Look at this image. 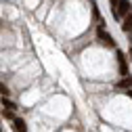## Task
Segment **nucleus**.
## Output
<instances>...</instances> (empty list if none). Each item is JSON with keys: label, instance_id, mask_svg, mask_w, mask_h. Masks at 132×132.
Masks as SVG:
<instances>
[{"label": "nucleus", "instance_id": "nucleus-1", "mask_svg": "<svg viewBox=\"0 0 132 132\" xmlns=\"http://www.w3.org/2000/svg\"><path fill=\"white\" fill-rule=\"evenodd\" d=\"M96 38H98V42L105 44V46H115V40L111 38L109 31H105L103 25H98V27H96Z\"/></svg>", "mask_w": 132, "mask_h": 132}, {"label": "nucleus", "instance_id": "nucleus-2", "mask_svg": "<svg viewBox=\"0 0 132 132\" xmlns=\"http://www.w3.org/2000/svg\"><path fill=\"white\" fill-rule=\"evenodd\" d=\"M115 59H118V67H120V76H130L128 71V59L122 51H115Z\"/></svg>", "mask_w": 132, "mask_h": 132}, {"label": "nucleus", "instance_id": "nucleus-3", "mask_svg": "<svg viewBox=\"0 0 132 132\" xmlns=\"http://www.w3.org/2000/svg\"><path fill=\"white\" fill-rule=\"evenodd\" d=\"M128 11H132V6H130V0H118V4H115V13H118V17L122 19Z\"/></svg>", "mask_w": 132, "mask_h": 132}, {"label": "nucleus", "instance_id": "nucleus-4", "mask_svg": "<svg viewBox=\"0 0 132 132\" xmlns=\"http://www.w3.org/2000/svg\"><path fill=\"white\" fill-rule=\"evenodd\" d=\"M132 88V78L130 76H122V80L115 84V90H128Z\"/></svg>", "mask_w": 132, "mask_h": 132}, {"label": "nucleus", "instance_id": "nucleus-5", "mask_svg": "<svg viewBox=\"0 0 132 132\" xmlns=\"http://www.w3.org/2000/svg\"><path fill=\"white\" fill-rule=\"evenodd\" d=\"M13 130L15 132H27V124L21 118H13Z\"/></svg>", "mask_w": 132, "mask_h": 132}, {"label": "nucleus", "instance_id": "nucleus-6", "mask_svg": "<svg viewBox=\"0 0 132 132\" xmlns=\"http://www.w3.org/2000/svg\"><path fill=\"white\" fill-rule=\"evenodd\" d=\"M122 29L124 31H132V11H128L124 15V21H122Z\"/></svg>", "mask_w": 132, "mask_h": 132}, {"label": "nucleus", "instance_id": "nucleus-7", "mask_svg": "<svg viewBox=\"0 0 132 132\" xmlns=\"http://www.w3.org/2000/svg\"><path fill=\"white\" fill-rule=\"evenodd\" d=\"M2 107H6V109H13V111H15V109H17V105H15L13 101H9V98H6V96H2Z\"/></svg>", "mask_w": 132, "mask_h": 132}, {"label": "nucleus", "instance_id": "nucleus-8", "mask_svg": "<svg viewBox=\"0 0 132 132\" xmlns=\"http://www.w3.org/2000/svg\"><path fill=\"white\" fill-rule=\"evenodd\" d=\"M2 115H4V118H9V120L15 118V115H13V109H2Z\"/></svg>", "mask_w": 132, "mask_h": 132}, {"label": "nucleus", "instance_id": "nucleus-9", "mask_svg": "<svg viewBox=\"0 0 132 132\" xmlns=\"http://www.w3.org/2000/svg\"><path fill=\"white\" fill-rule=\"evenodd\" d=\"M9 92H11V90H9V88H6L4 84H0V94H4V96H9Z\"/></svg>", "mask_w": 132, "mask_h": 132}, {"label": "nucleus", "instance_id": "nucleus-10", "mask_svg": "<svg viewBox=\"0 0 132 132\" xmlns=\"http://www.w3.org/2000/svg\"><path fill=\"white\" fill-rule=\"evenodd\" d=\"M92 17L98 19V9H96V4H92Z\"/></svg>", "mask_w": 132, "mask_h": 132}, {"label": "nucleus", "instance_id": "nucleus-11", "mask_svg": "<svg viewBox=\"0 0 132 132\" xmlns=\"http://www.w3.org/2000/svg\"><path fill=\"white\" fill-rule=\"evenodd\" d=\"M128 57H130V59H132V46H130V51H128Z\"/></svg>", "mask_w": 132, "mask_h": 132}, {"label": "nucleus", "instance_id": "nucleus-12", "mask_svg": "<svg viewBox=\"0 0 132 132\" xmlns=\"http://www.w3.org/2000/svg\"><path fill=\"white\" fill-rule=\"evenodd\" d=\"M130 96H132V88H130Z\"/></svg>", "mask_w": 132, "mask_h": 132}, {"label": "nucleus", "instance_id": "nucleus-13", "mask_svg": "<svg viewBox=\"0 0 132 132\" xmlns=\"http://www.w3.org/2000/svg\"><path fill=\"white\" fill-rule=\"evenodd\" d=\"M0 132H2V130H0Z\"/></svg>", "mask_w": 132, "mask_h": 132}]
</instances>
